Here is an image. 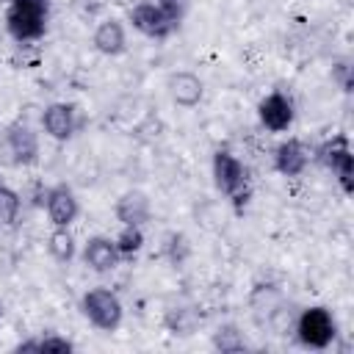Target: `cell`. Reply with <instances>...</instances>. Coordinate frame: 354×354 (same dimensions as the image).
<instances>
[{"instance_id": "6da1fadb", "label": "cell", "mask_w": 354, "mask_h": 354, "mask_svg": "<svg viewBox=\"0 0 354 354\" xmlns=\"http://www.w3.org/2000/svg\"><path fill=\"white\" fill-rule=\"evenodd\" d=\"M47 19V0H11V8L6 14L8 33L19 41L39 39L44 33Z\"/></svg>"}, {"instance_id": "7a4b0ae2", "label": "cell", "mask_w": 354, "mask_h": 354, "mask_svg": "<svg viewBox=\"0 0 354 354\" xmlns=\"http://www.w3.org/2000/svg\"><path fill=\"white\" fill-rule=\"evenodd\" d=\"M213 183H216V188H218L224 196H230L235 205L246 202V196H249L246 169H243V163H241L235 155H230V152H216V155H213Z\"/></svg>"}, {"instance_id": "3957f363", "label": "cell", "mask_w": 354, "mask_h": 354, "mask_svg": "<svg viewBox=\"0 0 354 354\" xmlns=\"http://www.w3.org/2000/svg\"><path fill=\"white\" fill-rule=\"evenodd\" d=\"M315 160H318L324 169L335 171L337 180H340V185H343V191L351 194V188H354V155H351L348 138H346L343 133L335 136V138H329V141H324V144L315 149Z\"/></svg>"}, {"instance_id": "277c9868", "label": "cell", "mask_w": 354, "mask_h": 354, "mask_svg": "<svg viewBox=\"0 0 354 354\" xmlns=\"http://www.w3.org/2000/svg\"><path fill=\"white\" fill-rule=\"evenodd\" d=\"M83 313L86 318L97 326V329H105V332H113L119 324H122V301L116 299V293L105 290V288H94L83 296Z\"/></svg>"}, {"instance_id": "5b68a950", "label": "cell", "mask_w": 354, "mask_h": 354, "mask_svg": "<svg viewBox=\"0 0 354 354\" xmlns=\"http://www.w3.org/2000/svg\"><path fill=\"white\" fill-rule=\"evenodd\" d=\"M299 340L310 348H326L335 340V318L326 307H310L296 321Z\"/></svg>"}, {"instance_id": "8992f818", "label": "cell", "mask_w": 354, "mask_h": 354, "mask_svg": "<svg viewBox=\"0 0 354 354\" xmlns=\"http://www.w3.org/2000/svg\"><path fill=\"white\" fill-rule=\"evenodd\" d=\"M130 19H133V28L141 30L144 36L149 39H166L177 25L163 14L160 6L155 3H138L133 11H130Z\"/></svg>"}, {"instance_id": "52a82bcc", "label": "cell", "mask_w": 354, "mask_h": 354, "mask_svg": "<svg viewBox=\"0 0 354 354\" xmlns=\"http://www.w3.org/2000/svg\"><path fill=\"white\" fill-rule=\"evenodd\" d=\"M6 144H8V152L14 155V163H19V166L36 163V158H39V141H36V133L25 122L8 124Z\"/></svg>"}, {"instance_id": "ba28073f", "label": "cell", "mask_w": 354, "mask_h": 354, "mask_svg": "<svg viewBox=\"0 0 354 354\" xmlns=\"http://www.w3.org/2000/svg\"><path fill=\"white\" fill-rule=\"evenodd\" d=\"M116 218L124 224V227H141L149 221L152 216V207H149V196L138 188L133 191H124L119 199H116V207H113Z\"/></svg>"}, {"instance_id": "9c48e42d", "label": "cell", "mask_w": 354, "mask_h": 354, "mask_svg": "<svg viewBox=\"0 0 354 354\" xmlns=\"http://www.w3.org/2000/svg\"><path fill=\"white\" fill-rule=\"evenodd\" d=\"M44 205H47V216L55 227H69L77 218V199L72 194V188L66 185H55L44 194Z\"/></svg>"}, {"instance_id": "30bf717a", "label": "cell", "mask_w": 354, "mask_h": 354, "mask_svg": "<svg viewBox=\"0 0 354 354\" xmlns=\"http://www.w3.org/2000/svg\"><path fill=\"white\" fill-rule=\"evenodd\" d=\"M257 113H260V122H263L268 130H274V133L288 130L290 122H293V105H290V100H288L285 94H279V91L268 94V97L257 105Z\"/></svg>"}, {"instance_id": "8fae6325", "label": "cell", "mask_w": 354, "mask_h": 354, "mask_svg": "<svg viewBox=\"0 0 354 354\" xmlns=\"http://www.w3.org/2000/svg\"><path fill=\"white\" fill-rule=\"evenodd\" d=\"M119 257H122V254H119L116 243H113L111 238H105V235L88 238V243H86V249H83V263H86L91 271H97V274L113 271L116 263H119Z\"/></svg>"}, {"instance_id": "7c38bea8", "label": "cell", "mask_w": 354, "mask_h": 354, "mask_svg": "<svg viewBox=\"0 0 354 354\" xmlns=\"http://www.w3.org/2000/svg\"><path fill=\"white\" fill-rule=\"evenodd\" d=\"M166 91H169L174 105L194 108L202 100V80L194 72H171L166 80Z\"/></svg>"}, {"instance_id": "4fadbf2b", "label": "cell", "mask_w": 354, "mask_h": 354, "mask_svg": "<svg viewBox=\"0 0 354 354\" xmlns=\"http://www.w3.org/2000/svg\"><path fill=\"white\" fill-rule=\"evenodd\" d=\"M307 160H310V152L307 147L299 141V138H288L282 141L277 149H274V166L279 174L285 177H296L307 169Z\"/></svg>"}, {"instance_id": "5bb4252c", "label": "cell", "mask_w": 354, "mask_h": 354, "mask_svg": "<svg viewBox=\"0 0 354 354\" xmlns=\"http://www.w3.org/2000/svg\"><path fill=\"white\" fill-rule=\"evenodd\" d=\"M41 124L55 141H66L75 133V108L66 105V102H53V105L44 108Z\"/></svg>"}, {"instance_id": "9a60e30c", "label": "cell", "mask_w": 354, "mask_h": 354, "mask_svg": "<svg viewBox=\"0 0 354 354\" xmlns=\"http://www.w3.org/2000/svg\"><path fill=\"white\" fill-rule=\"evenodd\" d=\"M94 47L102 55H119L124 50V28L116 19L100 22V28L94 30Z\"/></svg>"}, {"instance_id": "2e32d148", "label": "cell", "mask_w": 354, "mask_h": 354, "mask_svg": "<svg viewBox=\"0 0 354 354\" xmlns=\"http://www.w3.org/2000/svg\"><path fill=\"white\" fill-rule=\"evenodd\" d=\"M213 346L218 351H224V354H235V351L246 348V337L235 324H224V326H218L213 332Z\"/></svg>"}, {"instance_id": "e0dca14e", "label": "cell", "mask_w": 354, "mask_h": 354, "mask_svg": "<svg viewBox=\"0 0 354 354\" xmlns=\"http://www.w3.org/2000/svg\"><path fill=\"white\" fill-rule=\"evenodd\" d=\"M47 249H50V254H53L58 263H69L72 254H75V238L69 235L66 227H58V230L47 238Z\"/></svg>"}, {"instance_id": "ac0fdd59", "label": "cell", "mask_w": 354, "mask_h": 354, "mask_svg": "<svg viewBox=\"0 0 354 354\" xmlns=\"http://www.w3.org/2000/svg\"><path fill=\"white\" fill-rule=\"evenodd\" d=\"M113 243H116V249H119V254H122V257H133V254H136V252L144 246L141 227H124Z\"/></svg>"}, {"instance_id": "d6986e66", "label": "cell", "mask_w": 354, "mask_h": 354, "mask_svg": "<svg viewBox=\"0 0 354 354\" xmlns=\"http://www.w3.org/2000/svg\"><path fill=\"white\" fill-rule=\"evenodd\" d=\"M19 216V194L0 185V221L3 224H14Z\"/></svg>"}, {"instance_id": "ffe728a7", "label": "cell", "mask_w": 354, "mask_h": 354, "mask_svg": "<svg viewBox=\"0 0 354 354\" xmlns=\"http://www.w3.org/2000/svg\"><path fill=\"white\" fill-rule=\"evenodd\" d=\"M158 6L163 8V14H166V17H169L174 25H180V19L185 17V11H188L191 0H160Z\"/></svg>"}, {"instance_id": "44dd1931", "label": "cell", "mask_w": 354, "mask_h": 354, "mask_svg": "<svg viewBox=\"0 0 354 354\" xmlns=\"http://www.w3.org/2000/svg\"><path fill=\"white\" fill-rule=\"evenodd\" d=\"M39 351H72V343L66 337H44L39 340Z\"/></svg>"}, {"instance_id": "7402d4cb", "label": "cell", "mask_w": 354, "mask_h": 354, "mask_svg": "<svg viewBox=\"0 0 354 354\" xmlns=\"http://www.w3.org/2000/svg\"><path fill=\"white\" fill-rule=\"evenodd\" d=\"M335 80L343 86V91H348V86H351V80H348V64H337L335 66Z\"/></svg>"}, {"instance_id": "603a6c76", "label": "cell", "mask_w": 354, "mask_h": 354, "mask_svg": "<svg viewBox=\"0 0 354 354\" xmlns=\"http://www.w3.org/2000/svg\"><path fill=\"white\" fill-rule=\"evenodd\" d=\"M0 3H11V0H0Z\"/></svg>"}, {"instance_id": "cb8c5ba5", "label": "cell", "mask_w": 354, "mask_h": 354, "mask_svg": "<svg viewBox=\"0 0 354 354\" xmlns=\"http://www.w3.org/2000/svg\"><path fill=\"white\" fill-rule=\"evenodd\" d=\"M0 318H3V310H0Z\"/></svg>"}]
</instances>
